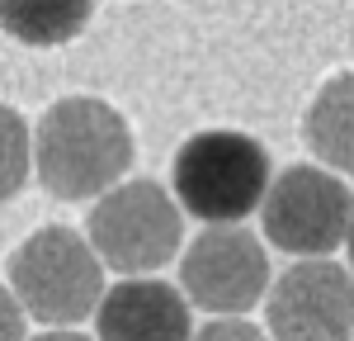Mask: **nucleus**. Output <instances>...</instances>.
Returning a JSON list of instances; mask_svg holds the SVG:
<instances>
[{
  "label": "nucleus",
  "mask_w": 354,
  "mask_h": 341,
  "mask_svg": "<svg viewBox=\"0 0 354 341\" xmlns=\"http://www.w3.org/2000/svg\"><path fill=\"white\" fill-rule=\"evenodd\" d=\"M33 166L57 199H95L133 166V133L123 114L95 95H66L38 119Z\"/></svg>",
  "instance_id": "obj_1"
},
{
  "label": "nucleus",
  "mask_w": 354,
  "mask_h": 341,
  "mask_svg": "<svg viewBox=\"0 0 354 341\" xmlns=\"http://www.w3.org/2000/svg\"><path fill=\"white\" fill-rule=\"evenodd\" d=\"M10 289L28 317L48 327H76L104 299V261L76 227H38L10 256Z\"/></svg>",
  "instance_id": "obj_2"
},
{
  "label": "nucleus",
  "mask_w": 354,
  "mask_h": 341,
  "mask_svg": "<svg viewBox=\"0 0 354 341\" xmlns=\"http://www.w3.org/2000/svg\"><path fill=\"white\" fill-rule=\"evenodd\" d=\"M175 204L203 223H241L270 190V152L250 133L213 128L175 152Z\"/></svg>",
  "instance_id": "obj_3"
},
{
  "label": "nucleus",
  "mask_w": 354,
  "mask_h": 341,
  "mask_svg": "<svg viewBox=\"0 0 354 341\" xmlns=\"http://www.w3.org/2000/svg\"><path fill=\"white\" fill-rule=\"evenodd\" d=\"M90 247L118 275H156L180 252V204L156 180H128L100 195L90 209Z\"/></svg>",
  "instance_id": "obj_4"
},
{
  "label": "nucleus",
  "mask_w": 354,
  "mask_h": 341,
  "mask_svg": "<svg viewBox=\"0 0 354 341\" xmlns=\"http://www.w3.org/2000/svg\"><path fill=\"white\" fill-rule=\"evenodd\" d=\"M265 237L288 256H330L354 223V190L326 166H288L260 199Z\"/></svg>",
  "instance_id": "obj_5"
},
{
  "label": "nucleus",
  "mask_w": 354,
  "mask_h": 341,
  "mask_svg": "<svg viewBox=\"0 0 354 341\" xmlns=\"http://www.w3.org/2000/svg\"><path fill=\"white\" fill-rule=\"evenodd\" d=\"M180 289L194 308L236 317L255 308L270 289V256L255 232L236 223H213L189 242V252L180 261Z\"/></svg>",
  "instance_id": "obj_6"
},
{
  "label": "nucleus",
  "mask_w": 354,
  "mask_h": 341,
  "mask_svg": "<svg viewBox=\"0 0 354 341\" xmlns=\"http://www.w3.org/2000/svg\"><path fill=\"white\" fill-rule=\"evenodd\" d=\"M265 317L274 341H350L354 275L326 256H298V265L270 284Z\"/></svg>",
  "instance_id": "obj_7"
},
{
  "label": "nucleus",
  "mask_w": 354,
  "mask_h": 341,
  "mask_svg": "<svg viewBox=\"0 0 354 341\" xmlns=\"http://www.w3.org/2000/svg\"><path fill=\"white\" fill-rule=\"evenodd\" d=\"M95 341H189V304L156 275H128L95 308Z\"/></svg>",
  "instance_id": "obj_8"
},
{
  "label": "nucleus",
  "mask_w": 354,
  "mask_h": 341,
  "mask_svg": "<svg viewBox=\"0 0 354 341\" xmlns=\"http://www.w3.org/2000/svg\"><path fill=\"white\" fill-rule=\"evenodd\" d=\"M307 147L326 170L354 175V71L317 90L307 110Z\"/></svg>",
  "instance_id": "obj_9"
},
{
  "label": "nucleus",
  "mask_w": 354,
  "mask_h": 341,
  "mask_svg": "<svg viewBox=\"0 0 354 341\" xmlns=\"http://www.w3.org/2000/svg\"><path fill=\"white\" fill-rule=\"evenodd\" d=\"M95 0H0V28L28 48H57L90 24Z\"/></svg>",
  "instance_id": "obj_10"
},
{
  "label": "nucleus",
  "mask_w": 354,
  "mask_h": 341,
  "mask_svg": "<svg viewBox=\"0 0 354 341\" xmlns=\"http://www.w3.org/2000/svg\"><path fill=\"white\" fill-rule=\"evenodd\" d=\"M33 170V133L10 105H0V199H15Z\"/></svg>",
  "instance_id": "obj_11"
},
{
  "label": "nucleus",
  "mask_w": 354,
  "mask_h": 341,
  "mask_svg": "<svg viewBox=\"0 0 354 341\" xmlns=\"http://www.w3.org/2000/svg\"><path fill=\"white\" fill-rule=\"evenodd\" d=\"M189 341H265V332L236 313V317H213V322H208V327H198Z\"/></svg>",
  "instance_id": "obj_12"
},
{
  "label": "nucleus",
  "mask_w": 354,
  "mask_h": 341,
  "mask_svg": "<svg viewBox=\"0 0 354 341\" xmlns=\"http://www.w3.org/2000/svg\"><path fill=\"white\" fill-rule=\"evenodd\" d=\"M24 322H28L24 304L15 299V289L0 284V341H28L24 337Z\"/></svg>",
  "instance_id": "obj_13"
},
{
  "label": "nucleus",
  "mask_w": 354,
  "mask_h": 341,
  "mask_svg": "<svg viewBox=\"0 0 354 341\" xmlns=\"http://www.w3.org/2000/svg\"><path fill=\"white\" fill-rule=\"evenodd\" d=\"M33 341H90V337L71 332V327H53V332H43V337H33Z\"/></svg>",
  "instance_id": "obj_14"
},
{
  "label": "nucleus",
  "mask_w": 354,
  "mask_h": 341,
  "mask_svg": "<svg viewBox=\"0 0 354 341\" xmlns=\"http://www.w3.org/2000/svg\"><path fill=\"white\" fill-rule=\"evenodd\" d=\"M345 247H350V265H354V223H350V237H345Z\"/></svg>",
  "instance_id": "obj_15"
}]
</instances>
